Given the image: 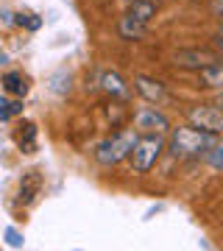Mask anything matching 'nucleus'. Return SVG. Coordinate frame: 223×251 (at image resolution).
I'll use <instances>...</instances> for the list:
<instances>
[{
  "instance_id": "20",
  "label": "nucleus",
  "mask_w": 223,
  "mask_h": 251,
  "mask_svg": "<svg viewBox=\"0 0 223 251\" xmlns=\"http://www.w3.org/2000/svg\"><path fill=\"white\" fill-rule=\"evenodd\" d=\"M221 31H223V20H221Z\"/></svg>"
},
{
  "instance_id": "14",
  "label": "nucleus",
  "mask_w": 223,
  "mask_h": 251,
  "mask_svg": "<svg viewBox=\"0 0 223 251\" xmlns=\"http://www.w3.org/2000/svg\"><path fill=\"white\" fill-rule=\"evenodd\" d=\"M23 112V100H6L0 98V120H9L11 115H20Z\"/></svg>"
},
{
  "instance_id": "19",
  "label": "nucleus",
  "mask_w": 223,
  "mask_h": 251,
  "mask_svg": "<svg viewBox=\"0 0 223 251\" xmlns=\"http://www.w3.org/2000/svg\"><path fill=\"white\" fill-rule=\"evenodd\" d=\"M215 103H218V106L223 109V90H221V95H218V100H215Z\"/></svg>"
},
{
  "instance_id": "1",
  "label": "nucleus",
  "mask_w": 223,
  "mask_h": 251,
  "mask_svg": "<svg viewBox=\"0 0 223 251\" xmlns=\"http://www.w3.org/2000/svg\"><path fill=\"white\" fill-rule=\"evenodd\" d=\"M218 145V137L209 131H201L196 126H178L168 137V151L176 159H196V156H206Z\"/></svg>"
},
{
  "instance_id": "13",
  "label": "nucleus",
  "mask_w": 223,
  "mask_h": 251,
  "mask_svg": "<svg viewBox=\"0 0 223 251\" xmlns=\"http://www.w3.org/2000/svg\"><path fill=\"white\" fill-rule=\"evenodd\" d=\"M17 143H20V148H23L25 153L34 151V148H36V126L34 123H25V131H20Z\"/></svg>"
},
{
  "instance_id": "11",
  "label": "nucleus",
  "mask_w": 223,
  "mask_h": 251,
  "mask_svg": "<svg viewBox=\"0 0 223 251\" xmlns=\"http://www.w3.org/2000/svg\"><path fill=\"white\" fill-rule=\"evenodd\" d=\"M128 14L148 25V23H151V17L156 14V3H153V0H134L131 9H128Z\"/></svg>"
},
{
  "instance_id": "3",
  "label": "nucleus",
  "mask_w": 223,
  "mask_h": 251,
  "mask_svg": "<svg viewBox=\"0 0 223 251\" xmlns=\"http://www.w3.org/2000/svg\"><path fill=\"white\" fill-rule=\"evenodd\" d=\"M168 148L165 143V137L162 134H143L137 137V143H134V151H131V171L134 173H148L159 162L162 151Z\"/></svg>"
},
{
  "instance_id": "2",
  "label": "nucleus",
  "mask_w": 223,
  "mask_h": 251,
  "mask_svg": "<svg viewBox=\"0 0 223 251\" xmlns=\"http://www.w3.org/2000/svg\"><path fill=\"white\" fill-rule=\"evenodd\" d=\"M134 143H137V131H134V128H125V131H120V134L103 140V143L95 148L92 156H95V162H98L100 168H112V165H117V162H123L125 156H131Z\"/></svg>"
},
{
  "instance_id": "10",
  "label": "nucleus",
  "mask_w": 223,
  "mask_h": 251,
  "mask_svg": "<svg viewBox=\"0 0 223 251\" xmlns=\"http://www.w3.org/2000/svg\"><path fill=\"white\" fill-rule=\"evenodd\" d=\"M201 87H206V90H223V62H215L201 70Z\"/></svg>"
},
{
  "instance_id": "15",
  "label": "nucleus",
  "mask_w": 223,
  "mask_h": 251,
  "mask_svg": "<svg viewBox=\"0 0 223 251\" xmlns=\"http://www.w3.org/2000/svg\"><path fill=\"white\" fill-rule=\"evenodd\" d=\"M209 162H212V168H223V143L209 151Z\"/></svg>"
},
{
  "instance_id": "5",
  "label": "nucleus",
  "mask_w": 223,
  "mask_h": 251,
  "mask_svg": "<svg viewBox=\"0 0 223 251\" xmlns=\"http://www.w3.org/2000/svg\"><path fill=\"white\" fill-rule=\"evenodd\" d=\"M134 126L140 128V131H145V134H165L170 128L168 117L162 115L156 106H143L140 112H137V117H134Z\"/></svg>"
},
{
  "instance_id": "16",
  "label": "nucleus",
  "mask_w": 223,
  "mask_h": 251,
  "mask_svg": "<svg viewBox=\"0 0 223 251\" xmlns=\"http://www.w3.org/2000/svg\"><path fill=\"white\" fill-rule=\"evenodd\" d=\"M6 243H9L11 249H20V246H23V234H20L17 229H6Z\"/></svg>"
},
{
  "instance_id": "18",
  "label": "nucleus",
  "mask_w": 223,
  "mask_h": 251,
  "mask_svg": "<svg viewBox=\"0 0 223 251\" xmlns=\"http://www.w3.org/2000/svg\"><path fill=\"white\" fill-rule=\"evenodd\" d=\"M212 11L215 14H223V0H212Z\"/></svg>"
},
{
  "instance_id": "6",
  "label": "nucleus",
  "mask_w": 223,
  "mask_h": 251,
  "mask_svg": "<svg viewBox=\"0 0 223 251\" xmlns=\"http://www.w3.org/2000/svg\"><path fill=\"white\" fill-rule=\"evenodd\" d=\"M134 87H137V92H140L145 100H151V103H159V100L168 98V92H165V84H162V81H153V78L140 75V78L134 81Z\"/></svg>"
},
{
  "instance_id": "8",
  "label": "nucleus",
  "mask_w": 223,
  "mask_h": 251,
  "mask_svg": "<svg viewBox=\"0 0 223 251\" xmlns=\"http://www.w3.org/2000/svg\"><path fill=\"white\" fill-rule=\"evenodd\" d=\"M145 23H140L137 17H131V14H123L120 17V23H117V34H120V39H128V42H137V39H143L145 36Z\"/></svg>"
},
{
  "instance_id": "7",
  "label": "nucleus",
  "mask_w": 223,
  "mask_h": 251,
  "mask_svg": "<svg viewBox=\"0 0 223 251\" xmlns=\"http://www.w3.org/2000/svg\"><path fill=\"white\" fill-rule=\"evenodd\" d=\"M39 190H42V176H39V171L23 173V179H20V204H31L39 196Z\"/></svg>"
},
{
  "instance_id": "4",
  "label": "nucleus",
  "mask_w": 223,
  "mask_h": 251,
  "mask_svg": "<svg viewBox=\"0 0 223 251\" xmlns=\"http://www.w3.org/2000/svg\"><path fill=\"white\" fill-rule=\"evenodd\" d=\"M190 123L201 128V131H209V134L221 137L223 134V109L218 103L212 106H193L190 109Z\"/></svg>"
},
{
  "instance_id": "17",
  "label": "nucleus",
  "mask_w": 223,
  "mask_h": 251,
  "mask_svg": "<svg viewBox=\"0 0 223 251\" xmlns=\"http://www.w3.org/2000/svg\"><path fill=\"white\" fill-rule=\"evenodd\" d=\"M212 48L218 50V53H223V31H218V34H215V39H212Z\"/></svg>"
},
{
  "instance_id": "12",
  "label": "nucleus",
  "mask_w": 223,
  "mask_h": 251,
  "mask_svg": "<svg viewBox=\"0 0 223 251\" xmlns=\"http://www.w3.org/2000/svg\"><path fill=\"white\" fill-rule=\"evenodd\" d=\"M3 87H6V92L23 98V95L28 92V81H25L23 73H6V75H3Z\"/></svg>"
},
{
  "instance_id": "9",
  "label": "nucleus",
  "mask_w": 223,
  "mask_h": 251,
  "mask_svg": "<svg viewBox=\"0 0 223 251\" xmlns=\"http://www.w3.org/2000/svg\"><path fill=\"white\" fill-rule=\"evenodd\" d=\"M100 84H103V90H106L109 95H115V98H120V100H125L131 95L128 84H125L117 73H103V75H100Z\"/></svg>"
}]
</instances>
